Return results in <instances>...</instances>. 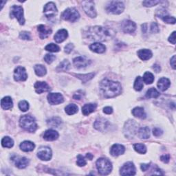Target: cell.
I'll return each instance as SVG.
<instances>
[{"instance_id":"1","label":"cell","mask_w":176,"mask_h":176,"mask_svg":"<svg viewBox=\"0 0 176 176\" xmlns=\"http://www.w3.org/2000/svg\"><path fill=\"white\" fill-rule=\"evenodd\" d=\"M86 35L87 39L94 42H105L111 39L116 35L114 30L103 26H92L87 30Z\"/></svg>"},{"instance_id":"2","label":"cell","mask_w":176,"mask_h":176,"mask_svg":"<svg viewBox=\"0 0 176 176\" xmlns=\"http://www.w3.org/2000/svg\"><path fill=\"white\" fill-rule=\"evenodd\" d=\"M100 88L105 98L116 97L122 92V87L119 82L108 79H104L101 81Z\"/></svg>"},{"instance_id":"3","label":"cell","mask_w":176,"mask_h":176,"mask_svg":"<svg viewBox=\"0 0 176 176\" xmlns=\"http://www.w3.org/2000/svg\"><path fill=\"white\" fill-rule=\"evenodd\" d=\"M19 125L23 130L28 132H35L37 129L35 119L30 115H23L19 120Z\"/></svg>"},{"instance_id":"4","label":"cell","mask_w":176,"mask_h":176,"mask_svg":"<svg viewBox=\"0 0 176 176\" xmlns=\"http://www.w3.org/2000/svg\"><path fill=\"white\" fill-rule=\"evenodd\" d=\"M96 164L99 174L102 175H109L112 170L111 162L107 158H100L98 159Z\"/></svg>"},{"instance_id":"5","label":"cell","mask_w":176,"mask_h":176,"mask_svg":"<svg viewBox=\"0 0 176 176\" xmlns=\"http://www.w3.org/2000/svg\"><path fill=\"white\" fill-rule=\"evenodd\" d=\"M138 123L134 120H129L127 121L123 128L125 136L129 139L133 138L138 132Z\"/></svg>"},{"instance_id":"6","label":"cell","mask_w":176,"mask_h":176,"mask_svg":"<svg viewBox=\"0 0 176 176\" xmlns=\"http://www.w3.org/2000/svg\"><path fill=\"white\" fill-rule=\"evenodd\" d=\"M125 5L122 2L112 1L107 4L106 10L108 12L114 15H119L123 12Z\"/></svg>"},{"instance_id":"7","label":"cell","mask_w":176,"mask_h":176,"mask_svg":"<svg viewBox=\"0 0 176 176\" xmlns=\"http://www.w3.org/2000/svg\"><path fill=\"white\" fill-rule=\"evenodd\" d=\"M80 17L79 12L74 8H67L61 14V18L66 21H69L70 22H76Z\"/></svg>"},{"instance_id":"8","label":"cell","mask_w":176,"mask_h":176,"mask_svg":"<svg viewBox=\"0 0 176 176\" xmlns=\"http://www.w3.org/2000/svg\"><path fill=\"white\" fill-rule=\"evenodd\" d=\"M11 17H15L17 19L21 25H23L25 23V19L23 17V9L22 6H13L11 8Z\"/></svg>"},{"instance_id":"9","label":"cell","mask_w":176,"mask_h":176,"mask_svg":"<svg viewBox=\"0 0 176 176\" xmlns=\"http://www.w3.org/2000/svg\"><path fill=\"white\" fill-rule=\"evenodd\" d=\"M83 8L86 14L92 18L96 17V11L94 7V2L93 1H84L82 3Z\"/></svg>"},{"instance_id":"10","label":"cell","mask_w":176,"mask_h":176,"mask_svg":"<svg viewBox=\"0 0 176 176\" xmlns=\"http://www.w3.org/2000/svg\"><path fill=\"white\" fill-rule=\"evenodd\" d=\"M52 150L48 147H41L37 151V157L40 160L48 161L52 158Z\"/></svg>"},{"instance_id":"11","label":"cell","mask_w":176,"mask_h":176,"mask_svg":"<svg viewBox=\"0 0 176 176\" xmlns=\"http://www.w3.org/2000/svg\"><path fill=\"white\" fill-rule=\"evenodd\" d=\"M58 12L55 4L53 2H49L46 4L43 8V13L48 19L54 17Z\"/></svg>"},{"instance_id":"12","label":"cell","mask_w":176,"mask_h":176,"mask_svg":"<svg viewBox=\"0 0 176 176\" xmlns=\"http://www.w3.org/2000/svg\"><path fill=\"white\" fill-rule=\"evenodd\" d=\"M120 174L121 175H134L136 174V167L133 162H128L124 164L120 169Z\"/></svg>"},{"instance_id":"13","label":"cell","mask_w":176,"mask_h":176,"mask_svg":"<svg viewBox=\"0 0 176 176\" xmlns=\"http://www.w3.org/2000/svg\"><path fill=\"white\" fill-rule=\"evenodd\" d=\"M121 28L125 33L131 34L136 30V25L134 22L130 20H124L121 23Z\"/></svg>"},{"instance_id":"14","label":"cell","mask_w":176,"mask_h":176,"mask_svg":"<svg viewBox=\"0 0 176 176\" xmlns=\"http://www.w3.org/2000/svg\"><path fill=\"white\" fill-rule=\"evenodd\" d=\"M28 78L26 69L23 67L19 66L14 71V79L15 81H24Z\"/></svg>"},{"instance_id":"15","label":"cell","mask_w":176,"mask_h":176,"mask_svg":"<svg viewBox=\"0 0 176 176\" xmlns=\"http://www.w3.org/2000/svg\"><path fill=\"white\" fill-rule=\"evenodd\" d=\"M74 65L79 69L85 68L90 65L91 61L84 56H78L73 59Z\"/></svg>"},{"instance_id":"16","label":"cell","mask_w":176,"mask_h":176,"mask_svg":"<svg viewBox=\"0 0 176 176\" xmlns=\"http://www.w3.org/2000/svg\"><path fill=\"white\" fill-rule=\"evenodd\" d=\"M110 126V123L107 120L103 118H99L96 120L95 123L94 124V128L98 131L103 132L105 131Z\"/></svg>"},{"instance_id":"17","label":"cell","mask_w":176,"mask_h":176,"mask_svg":"<svg viewBox=\"0 0 176 176\" xmlns=\"http://www.w3.org/2000/svg\"><path fill=\"white\" fill-rule=\"evenodd\" d=\"M48 100L50 105H59L63 103L64 98L60 93H50L48 95Z\"/></svg>"},{"instance_id":"18","label":"cell","mask_w":176,"mask_h":176,"mask_svg":"<svg viewBox=\"0 0 176 176\" xmlns=\"http://www.w3.org/2000/svg\"><path fill=\"white\" fill-rule=\"evenodd\" d=\"M12 161L14 162L15 166L19 169H24L29 163V160L25 157L14 156L12 158Z\"/></svg>"},{"instance_id":"19","label":"cell","mask_w":176,"mask_h":176,"mask_svg":"<svg viewBox=\"0 0 176 176\" xmlns=\"http://www.w3.org/2000/svg\"><path fill=\"white\" fill-rule=\"evenodd\" d=\"M35 89L37 94H42L43 92H49L51 88L46 82L43 81H37L35 84Z\"/></svg>"},{"instance_id":"20","label":"cell","mask_w":176,"mask_h":176,"mask_svg":"<svg viewBox=\"0 0 176 176\" xmlns=\"http://www.w3.org/2000/svg\"><path fill=\"white\" fill-rule=\"evenodd\" d=\"M125 151V148L124 146L119 144H115L111 147L110 154L112 156L117 157L118 155H123Z\"/></svg>"},{"instance_id":"21","label":"cell","mask_w":176,"mask_h":176,"mask_svg":"<svg viewBox=\"0 0 176 176\" xmlns=\"http://www.w3.org/2000/svg\"><path fill=\"white\" fill-rule=\"evenodd\" d=\"M43 137L47 141H54L59 138V133L55 130H48L44 132Z\"/></svg>"},{"instance_id":"22","label":"cell","mask_w":176,"mask_h":176,"mask_svg":"<svg viewBox=\"0 0 176 176\" xmlns=\"http://www.w3.org/2000/svg\"><path fill=\"white\" fill-rule=\"evenodd\" d=\"M67 36H68V33L67 30L66 29H61L55 34L54 39L56 43H62L67 39Z\"/></svg>"},{"instance_id":"23","label":"cell","mask_w":176,"mask_h":176,"mask_svg":"<svg viewBox=\"0 0 176 176\" xmlns=\"http://www.w3.org/2000/svg\"><path fill=\"white\" fill-rule=\"evenodd\" d=\"M41 39H46L52 33V30L44 25H39L37 28Z\"/></svg>"},{"instance_id":"24","label":"cell","mask_w":176,"mask_h":176,"mask_svg":"<svg viewBox=\"0 0 176 176\" xmlns=\"http://www.w3.org/2000/svg\"><path fill=\"white\" fill-rule=\"evenodd\" d=\"M90 48L91 50H92V51L94 52L101 54V53L105 52V51L106 47L102 43L96 42V43L91 44L90 46Z\"/></svg>"},{"instance_id":"25","label":"cell","mask_w":176,"mask_h":176,"mask_svg":"<svg viewBox=\"0 0 176 176\" xmlns=\"http://www.w3.org/2000/svg\"><path fill=\"white\" fill-rule=\"evenodd\" d=\"M138 55L141 60L147 61L151 58L152 56H153V54H152L150 50L142 49L140 50L139 51H138Z\"/></svg>"},{"instance_id":"26","label":"cell","mask_w":176,"mask_h":176,"mask_svg":"<svg viewBox=\"0 0 176 176\" xmlns=\"http://www.w3.org/2000/svg\"><path fill=\"white\" fill-rule=\"evenodd\" d=\"M97 107V105L96 103H89L86 104L82 107V113L85 116H88L90 114L94 112Z\"/></svg>"},{"instance_id":"27","label":"cell","mask_w":176,"mask_h":176,"mask_svg":"<svg viewBox=\"0 0 176 176\" xmlns=\"http://www.w3.org/2000/svg\"><path fill=\"white\" fill-rule=\"evenodd\" d=\"M171 85V82L169 79L167 78H161V79L158 81V87L162 92H164L165 90H167L169 87Z\"/></svg>"},{"instance_id":"28","label":"cell","mask_w":176,"mask_h":176,"mask_svg":"<svg viewBox=\"0 0 176 176\" xmlns=\"http://www.w3.org/2000/svg\"><path fill=\"white\" fill-rule=\"evenodd\" d=\"M19 147L23 151L30 152L34 150V149L35 147V145L30 141H24L20 144Z\"/></svg>"},{"instance_id":"29","label":"cell","mask_w":176,"mask_h":176,"mask_svg":"<svg viewBox=\"0 0 176 176\" xmlns=\"http://www.w3.org/2000/svg\"><path fill=\"white\" fill-rule=\"evenodd\" d=\"M1 106L3 109L6 110L11 109L13 106V103L11 98L9 96L3 98L1 100Z\"/></svg>"},{"instance_id":"30","label":"cell","mask_w":176,"mask_h":176,"mask_svg":"<svg viewBox=\"0 0 176 176\" xmlns=\"http://www.w3.org/2000/svg\"><path fill=\"white\" fill-rule=\"evenodd\" d=\"M132 114L134 115L135 117L140 118V119H144L147 117V115L144 112V110L143 107H135L134 109L132 110Z\"/></svg>"},{"instance_id":"31","label":"cell","mask_w":176,"mask_h":176,"mask_svg":"<svg viewBox=\"0 0 176 176\" xmlns=\"http://www.w3.org/2000/svg\"><path fill=\"white\" fill-rule=\"evenodd\" d=\"M138 136L142 139H147L150 137V130L149 127H144L140 128L138 131Z\"/></svg>"},{"instance_id":"32","label":"cell","mask_w":176,"mask_h":176,"mask_svg":"<svg viewBox=\"0 0 176 176\" xmlns=\"http://www.w3.org/2000/svg\"><path fill=\"white\" fill-rule=\"evenodd\" d=\"M70 68V63L67 60H64L57 66L56 70L57 72H66Z\"/></svg>"},{"instance_id":"33","label":"cell","mask_w":176,"mask_h":176,"mask_svg":"<svg viewBox=\"0 0 176 176\" xmlns=\"http://www.w3.org/2000/svg\"><path fill=\"white\" fill-rule=\"evenodd\" d=\"M47 124L51 127H59L61 124V120L59 117H53L47 120Z\"/></svg>"},{"instance_id":"34","label":"cell","mask_w":176,"mask_h":176,"mask_svg":"<svg viewBox=\"0 0 176 176\" xmlns=\"http://www.w3.org/2000/svg\"><path fill=\"white\" fill-rule=\"evenodd\" d=\"M34 69H35V74L39 76H43L47 73L46 68L43 65H39H39H36Z\"/></svg>"},{"instance_id":"35","label":"cell","mask_w":176,"mask_h":176,"mask_svg":"<svg viewBox=\"0 0 176 176\" xmlns=\"http://www.w3.org/2000/svg\"><path fill=\"white\" fill-rule=\"evenodd\" d=\"M2 144L4 147L11 148L13 147V145H14V141H13L11 138L8 136H5L4 138H3V139L2 140Z\"/></svg>"},{"instance_id":"36","label":"cell","mask_w":176,"mask_h":176,"mask_svg":"<svg viewBox=\"0 0 176 176\" xmlns=\"http://www.w3.org/2000/svg\"><path fill=\"white\" fill-rule=\"evenodd\" d=\"M159 96H160V93L154 87H151L150 89H149L146 93V97L148 99H151V98L156 99Z\"/></svg>"},{"instance_id":"37","label":"cell","mask_w":176,"mask_h":176,"mask_svg":"<svg viewBox=\"0 0 176 176\" xmlns=\"http://www.w3.org/2000/svg\"><path fill=\"white\" fill-rule=\"evenodd\" d=\"M78 110H79V108H78L77 105H76L75 104H70L65 108L66 112L68 115H73L76 114V112H78Z\"/></svg>"},{"instance_id":"38","label":"cell","mask_w":176,"mask_h":176,"mask_svg":"<svg viewBox=\"0 0 176 176\" xmlns=\"http://www.w3.org/2000/svg\"><path fill=\"white\" fill-rule=\"evenodd\" d=\"M95 75V73H90V74H77L76 76L79 78V79L83 81V83H86L88 81H90L92 79V78Z\"/></svg>"},{"instance_id":"39","label":"cell","mask_w":176,"mask_h":176,"mask_svg":"<svg viewBox=\"0 0 176 176\" xmlns=\"http://www.w3.org/2000/svg\"><path fill=\"white\" fill-rule=\"evenodd\" d=\"M143 87H144V85H143V79H142V77L140 76H138L136 79V80H135L134 88L135 89V90L140 91L142 90V89H143Z\"/></svg>"},{"instance_id":"40","label":"cell","mask_w":176,"mask_h":176,"mask_svg":"<svg viewBox=\"0 0 176 176\" xmlns=\"http://www.w3.org/2000/svg\"><path fill=\"white\" fill-rule=\"evenodd\" d=\"M143 80L146 84H151L154 81V76L151 72H147L144 73Z\"/></svg>"},{"instance_id":"41","label":"cell","mask_w":176,"mask_h":176,"mask_svg":"<svg viewBox=\"0 0 176 176\" xmlns=\"http://www.w3.org/2000/svg\"><path fill=\"white\" fill-rule=\"evenodd\" d=\"M134 147L135 151L140 154H144L147 152V147L143 144H134Z\"/></svg>"},{"instance_id":"42","label":"cell","mask_w":176,"mask_h":176,"mask_svg":"<svg viewBox=\"0 0 176 176\" xmlns=\"http://www.w3.org/2000/svg\"><path fill=\"white\" fill-rule=\"evenodd\" d=\"M45 49L47 50V51L51 52H59L60 50V48L59 46H58L55 43H50L48 45H47L46 46Z\"/></svg>"},{"instance_id":"43","label":"cell","mask_w":176,"mask_h":176,"mask_svg":"<svg viewBox=\"0 0 176 176\" xmlns=\"http://www.w3.org/2000/svg\"><path fill=\"white\" fill-rule=\"evenodd\" d=\"M19 108L20 110L25 112L29 109V103L26 100H22L19 103Z\"/></svg>"},{"instance_id":"44","label":"cell","mask_w":176,"mask_h":176,"mask_svg":"<svg viewBox=\"0 0 176 176\" xmlns=\"http://www.w3.org/2000/svg\"><path fill=\"white\" fill-rule=\"evenodd\" d=\"M76 164L78 166H79V167H84L85 165H86L87 164V162L86 160V159L82 155H77V162H76Z\"/></svg>"},{"instance_id":"45","label":"cell","mask_w":176,"mask_h":176,"mask_svg":"<svg viewBox=\"0 0 176 176\" xmlns=\"http://www.w3.org/2000/svg\"><path fill=\"white\" fill-rule=\"evenodd\" d=\"M162 19L163 20L164 22L169 23V24H174L176 22L175 18L174 17H171L169 15H165L164 17H162Z\"/></svg>"},{"instance_id":"46","label":"cell","mask_w":176,"mask_h":176,"mask_svg":"<svg viewBox=\"0 0 176 176\" xmlns=\"http://www.w3.org/2000/svg\"><path fill=\"white\" fill-rule=\"evenodd\" d=\"M160 1H156V0H151V1H144L143 2V6L146 7H152V6L157 5L158 4H160Z\"/></svg>"},{"instance_id":"47","label":"cell","mask_w":176,"mask_h":176,"mask_svg":"<svg viewBox=\"0 0 176 176\" xmlns=\"http://www.w3.org/2000/svg\"><path fill=\"white\" fill-rule=\"evenodd\" d=\"M55 59L56 56L53 55H50V54H47V55H46V56H44V60H45V61L48 64L52 63Z\"/></svg>"},{"instance_id":"48","label":"cell","mask_w":176,"mask_h":176,"mask_svg":"<svg viewBox=\"0 0 176 176\" xmlns=\"http://www.w3.org/2000/svg\"><path fill=\"white\" fill-rule=\"evenodd\" d=\"M19 37L20 39L23 40H31V36H30V32L26 31H23L20 32Z\"/></svg>"},{"instance_id":"49","label":"cell","mask_w":176,"mask_h":176,"mask_svg":"<svg viewBox=\"0 0 176 176\" xmlns=\"http://www.w3.org/2000/svg\"><path fill=\"white\" fill-rule=\"evenodd\" d=\"M151 31L153 33H158L159 32V31H160V30H159V27L155 22H153L151 23Z\"/></svg>"},{"instance_id":"50","label":"cell","mask_w":176,"mask_h":176,"mask_svg":"<svg viewBox=\"0 0 176 176\" xmlns=\"http://www.w3.org/2000/svg\"><path fill=\"white\" fill-rule=\"evenodd\" d=\"M83 95H84V94H83L82 91L79 90V91H78L77 92L74 94V95L73 96V98L75 100H81V99H82V97L83 96Z\"/></svg>"},{"instance_id":"51","label":"cell","mask_w":176,"mask_h":176,"mask_svg":"<svg viewBox=\"0 0 176 176\" xmlns=\"http://www.w3.org/2000/svg\"><path fill=\"white\" fill-rule=\"evenodd\" d=\"M163 134V131H162L160 128H154L153 130V134L155 137H159L161 135Z\"/></svg>"},{"instance_id":"52","label":"cell","mask_w":176,"mask_h":176,"mask_svg":"<svg viewBox=\"0 0 176 176\" xmlns=\"http://www.w3.org/2000/svg\"><path fill=\"white\" fill-rule=\"evenodd\" d=\"M74 49V45L72 43H68L65 46V52L67 54H70Z\"/></svg>"},{"instance_id":"53","label":"cell","mask_w":176,"mask_h":176,"mask_svg":"<svg viewBox=\"0 0 176 176\" xmlns=\"http://www.w3.org/2000/svg\"><path fill=\"white\" fill-rule=\"evenodd\" d=\"M152 171H153V173H152L151 174H154V175H163V173H162L161 171V170L160 169H159L157 166H155V167H153V169H152Z\"/></svg>"},{"instance_id":"54","label":"cell","mask_w":176,"mask_h":176,"mask_svg":"<svg viewBox=\"0 0 176 176\" xmlns=\"http://www.w3.org/2000/svg\"><path fill=\"white\" fill-rule=\"evenodd\" d=\"M160 160L161 161L164 162V163H168V162H169V160H170V155L165 154V155H162V156L160 157Z\"/></svg>"},{"instance_id":"55","label":"cell","mask_w":176,"mask_h":176,"mask_svg":"<svg viewBox=\"0 0 176 176\" xmlns=\"http://www.w3.org/2000/svg\"><path fill=\"white\" fill-rule=\"evenodd\" d=\"M169 42L172 44H175V32H173L170 37H169Z\"/></svg>"},{"instance_id":"56","label":"cell","mask_w":176,"mask_h":176,"mask_svg":"<svg viewBox=\"0 0 176 176\" xmlns=\"http://www.w3.org/2000/svg\"><path fill=\"white\" fill-rule=\"evenodd\" d=\"M103 111L106 114H111L113 112V109L111 107H105L103 109Z\"/></svg>"},{"instance_id":"57","label":"cell","mask_w":176,"mask_h":176,"mask_svg":"<svg viewBox=\"0 0 176 176\" xmlns=\"http://www.w3.org/2000/svg\"><path fill=\"white\" fill-rule=\"evenodd\" d=\"M150 164H151V163H149V164H141L140 168L143 171H146L148 170V169L149 168Z\"/></svg>"},{"instance_id":"58","label":"cell","mask_w":176,"mask_h":176,"mask_svg":"<svg viewBox=\"0 0 176 176\" xmlns=\"http://www.w3.org/2000/svg\"><path fill=\"white\" fill-rule=\"evenodd\" d=\"M170 63H171V67H173V69L175 70V55L171 59Z\"/></svg>"},{"instance_id":"59","label":"cell","mask_w":176,"mask_h":176,"mask_svg":"<svg viewBox=\"0 0 176 176\" xmlns=\"http://www.w3.org/2000/svg\"><path fill=\"white\" fill-rule=\"evenodd\" d=\"M153 69L155 71V72H160L161 68H160V66L158 65V64H155L153 66Z\"/></svg>"},{"instance_id":"60","label":"cell","mask_w":176,"mask_h":176,"mask_svg":"<svg viewBox=\"0 0 176 176\" xmlns=\"http://www.w3.org/2000/svg\"><path fill=\"white\" fill-rule=\"evenodd\" d=\"M147 30V23H144V24L142 25V31L143 33H146Z\"/></svg>"},{"instance_id":"61","label":"cell","mask_w":176,"mask_h":176,"mask_svg":"<svg viewBox=\"0 0 176 176\" xmlns=\"http://www.w3.org/2000/svg\"><path fill=\"white\" fill-rule=\"evenodd\" d=\"M93 157H94L93 155L91 154H87V155H86V158L89 159V160H92Z\"/></svg>"}]
</instances>
